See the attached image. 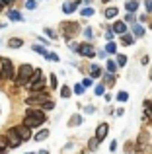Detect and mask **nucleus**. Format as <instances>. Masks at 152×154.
I'll list each match as a JSON object with an SVG mask.
<instances>
[{
  "mask_svg": "<svg viewBox=\"0 0 152 154\" xmlns=\"http://www.w3.org/2000/svg\"><path fill=\"white\" fill-rule=\"evenodd\" d=\"M31 72H33V66H31V64H22V66H20V72H18V78H16V84H18V86L27 84Z\"/></svg>",
  "mask_w": 152,
  "mask_h": 154,
  "instance_id": "1",
  "label": "nucleus"
},
{
  "mask_svg": "<svg viewBox=\"0 0 152 154\" xmlns=\"http://www.w3.org/2000/svg\"><path fill=\"white\" fill-rule=\"evenodd\" d=\"M0 74L2 78H14V66H12V60L2 57L0 59Z\"/></svg>",
  "mask_w": 152,
  "mask_h": 154,
  "instance_id": "2",
  "label": "nucleus"
},
{
  "mask_svg": "<svg viewBox=\"0 0 152 154\" xmlns=\"http://www.w3.org/2000/svg\"><path fill=\"white\" fill-rule=\"evenodd\" d=\"M23 140L20 139V135L16 133V129H10L8 131V148H16V146H20Z\"/></svg>",
  "mask_w": 152,
  "mask_h": 154,
  "instance_id": "3",
  "label": "nucleus"
},
{
  "mask_svg": "<svg viewBox=\"0 0 152 154\" xmlns=\"http://www.w3.org/2000/svg\"><path fill=\"white\" fill-rule=\"evenodd\" d=\"M49 100V96L45 94V92H41V94H37V92H31V96L27 98V103H43Z\"/></svg>",
  "mask_w": 152,
  "mask_h": 154,
  "instance_id": "4",
  "label": "nucleus"
},
{
  "mask_svg": "<svg viewBox=\"0 0 152 154\" xmlns=\"http://www.w3.org/2000/svg\"><path fill=\"white\" fill-rule=\"evenodd\" d=\"M16 133H18V135H20V139H22V140H27V139H29V137H31V129L29 127H26V125H18V127H16Z\"/></svg>",
  "mask_w": 152,
  "mask_h": 154,
  "instance_id": "5",
  "label": "nucleus"
},
{
  "mask_svg": "<svg viewBox=\"0 0 152 154\" xmlns=\"http://www.w3.org/2000/svg\"><path fill=\"white\" fill-rule=\"evenodd\" d=\"M41 123H43V121H39L37 117H31V115H26V119H23V125L29 127V129H37Z\"/></svg>",
  "mask_w": 152,
  "mask_h": 154,
  "instance_id": "6",
  "label": "nucleus"
},
{
  "mask_svg": "<svg viewBox=\"0 0 152 154\" xmlns=\"http://www.w3.org/2000/svg\"><path fill=\"white\" fill-rule=\"evenodd\" d=\"M76 51H78L80 55H84V57H94V49H92L90 43H82V45H78Z\"/></svg>",
  "mask_w": 152,
  "mask_h": 154,
  "instance_id": "7",
  "label": "nucleus"
},
{
  "mask_svg": "<svg viewBox=\"0 0 152 154\" xmlns=\"http://www.w3.org/2000/svg\"><path fill=\"white\" fill-rule=\"evenodd\" d=\"M107 131H109V127H107L105 123H102L98 129H96V139H98V140H103V139H105V135H107Z\"/></svg>",
  "mask_w": 152,
  "mask_h": 154,
  "instance_id": "8",
  "label": "nucleus"
},
{
  "mask_svg": "<svg viewBox=\"0 0 152 154\" xmlns=\"http://www.w3.org/2000/svg\"><path fill=\"white\" fill-rule=\"evenodd\" d=\"M113 33H117V35H123V33H127V26H125V22H115L113 23Z\"/></svg>",
  "mask_w": 152,
  "mask_h": 154,
  "instance_id": "9",
  "label": "nucleus"
},
{
  "mask_svg": "<svg viewBox=\"0 0 152 154\" xmlns=\"http://www.w3.org/2000/svg\"><path fill=\"white\" fill-rule=\"evenodd\" d=\"M27 115H31V117H37L39 121H45V113H43L41 109H27Z\"/></svg>",
  "mask_w": 152,
  "mask_h": 154,
  "instance_id": "10",
  "label": "nucleus"
},
{
  "mask_svg": "<svg viewBox=\"0 0 152 154\" xmlns=\"http://www.w3.org/2000/svg\"><path fill=\"white\" fill-rule=\"evenodd\" d=\"M23 45V41L20 37H12V39H8V47H12V49H18V47H22Z\"/></svg>",
  "mask_w": 152,
  "mask_h": 154,
  "instance_id": "11",
  "label": "nucleus"
},
{
  "mask_svg": "<svg viewBox=\"0 0 152 154\" xmlns=\"http://www.w3.org/2000/svg\"><path fill=\"white\" fill-rule=\"evenodd\" d=\"M43 86H45V82H43V78H39V80H35V82H31V84H29L31 92H37V90H43Z\"/></svg>",
  "mask_w": 152,
  "mask_h": 154,
  "instance_id": "12",
  "label": "nucleus"
},
{
  "mask_svg": "<svg viewBox=\"0 0 152 154\" xmlns=\"http://www.w3.org/2000/svg\"><path fill=\"white\" fill-rule=\"evenodd\" d=\"M117 14H119V10H117V8H107V10H105V18H107V20L117 18Z\"/></svg>",
  "mask_w": 152,
  "mask_h": 154,
  "instance_id": "13",
  "label": "nucleus"
},
{
  "mask_svg": "<svg viewBox=\"0 0 152 154\" xmlns=\"http://www.w3.org/2000/svg\"><path fill=\"white\" fill-rule=\"evenodd\" d=\"M133 41H135L133 35H129V33H123L121 35V43H123V45H133Z\"/></svg>",
  "mask_w": 152,
  "mask_h": 154,
  "instance_id": "14",
  "label": "nucleus"
},
{
  "mask_svg": "<svg viewBox=\"0 0 152 154\" xmlns=\"http://www.w3.org/2000/svg\"><path fill=\"white\" fill-rule=\"evenodd\" d=\"M8 18L12 20V22H22V14H20V12H16V10H10V14H8Z\"/></svg>",
  "mask_w": 152,
  "mask_h": 154,
  "instance_id": "15",
  "label": "nucleus"
},
{
  "mask_svg": "<svg viewBox=\"0 0 152 154\" xmlns=\"http://www.w3.org/2000/svg\"><path fill=\"white\" fill-rule=\"evenodd\" d=\"M144 35V27L142 26H135L133 27V37H142Z\"/></svg>",
  "mask_w": 152,
  "mask_h": 154,
  "instance_id": "16",
  "label": "nucleus"
},
{
  "mask_svg": "<svg viewBox=\"0 0 152 154\" xmlns=\"http://www.w3.org/2000/svg\"><path fill=\"white\" fill-rule=\"evenodd\" d=\"M41 70H35V68H33V72H31V76H29V80H27V84H31V82H35V80H39V78H41Z\"/></svg>",
  "mask_w": 152,
  "mask_h": 154,
  "instance_id": "17",
  "label": "nucleus"
},
{
  "mask_svg": "<svg viewBox=\"0 0 152 154\" xmlns=\"http://www.w3.org/2000/svg\"><path fill=\"white\" fill-rule=\"evenodd\" d=\"M137 8H138L137 0H127V10L129 12H137Z\"/></svg>",
  "mask_w": 152,
  "mask_h": 154,
  "instance_id": "18",
  "label": "nucleus"
},
{
  "mask_svg": "<svg viewBox=\"0 0 152 154\" xmlns=\"http://www.w3.org/2000/svg\"><path fill=\"white\" fill-rule=\"evenodd\" d=\"M47 137H49V131H47V129H43V131H39L37 135H35V140L39 143V140H45Z\"/></svg>",
  "mask_w": 152,
  "mask_h": 154,
  "instance_id": "19",
  "label": "nucleus"
},
{
  "mask_svg": "<svg viewBox=\"0 0 152 154\" xmlns=\"http://www.w3.org/2000/svg\"><path fill=\"white\" fill-rule=\"evenodd\" d=\"M62 27L65 29H76V23H62ZM74 31H66V37H72Z\"/></svg>",
  "mask_w": 152,
  "mask_h": 154,
  "instance_id": "20",
  "label": "nucleus"
},
{
  "mask_svg": "<svg viewBox=\"0 0 152 154\" xmlns=\"http://www.w3.org/2000/svg\"><path fill=\"white\" fill-rule=\"evenodd\" d=\"M6 150H8V139L0 137V152H6Z\"/></svg>",
  "mask_w": 152,
  "mask_h": 154,
  "instance_id": "21",
  "label": "nucleus"
},
{
  "mask_svg": "<svg viewBox=\"0 0 152 154\" xmlns=\"http://www.w3.org/2000/svg\"><path fill=\"white\" fill-rule=\"evenodd\" d=\"M76 4H78V0H76V2H72V4H68V2H66L65 6H62V10H65L66 14H70V12H72L74 8H76Z\"/></svg>",
  "mask_w": 152,
  "mask_h": 154,
  "instance_id": "22",
  "label": "nucleus"
},
{
  "mask_svg": "<svg viewBox=\"0 0 152 154\" xmlns=\"http://www.w3.org/2000/svg\"><path fill=\"white\" fill-rule=\"evenodd\" d=\"M98 144H99V140L94 137V139H90V143H88V148H90V150H96V148H98Z\"/></svg>",
  "mask_w": 152,
  "mask_h": 154,
  "instance_id": "23",
  "label": "nucleus"
},
{
  "mask_svg": "<svg viewBox=\"0 0 152 154\" xmlns=\"http://www.w3.org/2000/svg\"><path fill=\"white\" fill-rule=\"evenodd\" d=\"M82 123V117L80 115H72L70 117V125H72V127H76V125H80Z\"/></svg>",
  "mask_w": 152,
  "mask_h": 154,
  "instance_id": "24",
  "label": "nucleus"
},
{
  "mask_svg": "<svg viewBox=\"0 0 152 154\" xmlns=\"http://www.w3.org/2000/svg\"><path fill=\"white\" fill-rule=\"evenodd\" d=\"M115 51H117V45H115V43H107V45H105V53H111V55H113V53Z\"/></svg>",
  "mask_w": 152,
  "mask_h": 154,
  "instance_id": "25",
  "label": "nucleus"
},
{
  "mask_svg": "<svg viewBox=\"0 0 152 154\" xmlns=\"http://www.w3.org/2000/svg\"><path fill=\"white\" fill-rule=\"evenodd\" d=\"M33 51L39 53V55H43V57L47 55V49H45V47H41V45H33Z\"/></svg>",
  "mask_w": 152,
  "mask_h": 154,
  "instance_id": "26",
  "label": "nucleus"
},
{
  "mask_svg": "<svg viewBox=\"0 0 152 154\" xmlns=\"http://www.w3.org/2000/svg\"><path fill=\"white\" fill-rule=\"evenodd\" d=\"M107 70L115 72V70H117V63H115V60H107Z\"/></svg>",
  "mask_w": 152,
  "mask_h": 154,
  "instance_id": "27",
  "label": "nucleus"
},
{
  "mask_svg": "<svg viewBox=\"0 0 152 154\" xmlns=\"http://www.w3.org/2000/svg\"><path fill=\"white\" fill-rule=\"evenodd\" d=\"M99 74H102L99 66H98V64H94V66H92V76H94V78H99Z\"/></svg>",
  "mask_w": 152,
  "mask_h": 154,
  "instance_id": "28",
  "label": "nucleus"
},
{
  "mask_svg": "<svg viewBox=\"0 0 152 154\" xmlns=\"http://www.w3.org/2000/svg\"><path fill=\"white\" fill-rule=\"evenodd\" d=\"M117 64L119 66H125L127 64V57L125 55H117Z\"/></svg>",
  "mask_w": 152,
  "mask_h": 154,
  "instance_id": "29",
  "label": "nucleus"
},
{
  "mask_svg": "<svg viewBox=\"0 0 152 154\" xmlns=\"http://www.w3.org/2000/svg\"><path fill=\"white\" fill-rule=\"evenodd\" d=\"M127 98H129V94H127V92H119V94H117V100H119V102H127Z\"/></svg>",
  "mask_w": 152,
  "mask_h": 154,
  "instance_id": "30",
  "label": "nucleus"
},
{
  "mask_svg": "<svg viewBox=\"0 0 152 154\" xmlns=\"http://www.w3.org/2000/svg\"><path fill=\"white\" fill-rule=\"evenodd\" d=\"M61 96H62V98H68V96H70V88H68V86H62Z\"/></svg>",
  "mask_w": 152,
  "mask_h": 154,
  "instance_id": "31",
  "label": "nucleus"
},
{
  "mask_svg": "<svg viewBox=\"0 0 152 154\" xmlns=\"http://www.w3.org/2000/svg\"><path fill=\"white\" fill-rule=\"evenodd\" d=\"M103 92H105V86H103V84H98V86H96V94H98V96H102Z\"/></svg>",
  "mask_w": 152,
  "mask_h": 154,
  "instance_id": "32",
  "label": "nucleus"
},
{
  "mask_svg": "<svg viewBox=\"0 0 152 154\" xmlns=\"http://www.w3.org/2000/svg\"><path fill=\"white\" fill-rule=\"evenodd\" d=\"M47 59H49V60H55V63H57V60H59V55H57V53H47Z\"/></svg>",
  "mask_w": 152,
  "mask_h": 154,
  "instance_id": "33",
  "label": "nucleus"
},
{
  "mask_svg": "<svg viewBox=\"0 0 152 154\" xmlns=\"http://www.w3.org/2000/svg\"><path fill=\"white\" fill-rule=\"evenodd\" d=\"M103 78H105V82H107V84H113V72H107Z\"/></svg>",
  "mask_w": 152,
  "mask_h": 154,
  "instance_id": "34",
  "label": "nucleus"
},
{
  "mask_svg": "<svg viewBox=\"0 0 152 154\" xmlns=\"http://www.w3.org/2000/svg\"><path fill=\"white\" fill-rule=\"evenodd\" d=\"M35 6H37V2H35V0H27V2H26V8H29V10H33Z\"/></svg>",
  "mask_w": 152,
  "mask_h": 154,
  "instance_id": "35",
  "label": "nucleus"
},
{
  "mask_svg": "<svg viewBox=\"0 0 152 154\" xmlns=\"http://www.w3.org/2000/svg\"><path fill=\"white\" fill-rule=\"evenodd\" d=\"M125 22H127V23H131V22L135 23V16H133V12H129V14L125 16Z\"/></svg>",
  "mask_w": 152,
  "mask_h": 154,
  "instance_id": "36",
  "label": "nucleus"
},
{
  "mask_svg": "<svg viewBox=\"0 0 152 154\" xmlns=\"http://www.w3.org/2000/svg\"><path fill=\"white\" fill-rule=\"evenodd\" d=\"M74 92H76V94H82V92H84V86H82V84H76V86H74Z\"/></svg>",
  "mask_w": 152,
  "mask_h": 154,
  "instance_id": "37",
  "label": "nucleus"
},
{
  "mask_svg": "<svg viewBox=\"0 0 152 154\" xmlns=\"http://www.w3.org/2000/svg\"><path fill=\"white\" fill-rule=\"evenodd\" d=\"M92 14H94L92 8H84V10H82V16H92Z\"/></svg>",
  "mask_w": 152,
  "mask_h": 154,
  "instance_id": "38",
  "label": "nucleus"
},
{
  "mask_svg": "<svg viewBox=\"0 0 152 154\" xmlns=\"http://www.w3.org/2000/svg\"><path fill=\"white\" fill-rule=\"evenodd\" d=\"M45 33H47V35H49V37H51V39H57V33H55V31H53V29H45Z\"/></svg>",
  "mask_w": 152,
  "mask_h": 154,
  "instance_id": "39",
  "label": "nucleus"
},
{
  "mask_svg": "<svg viewBox=\"0 0 152 154\" xmlns=\"http://www.w3.org/2000/svg\"><path fill=\"white\" fill-rule=\"evenodd\" d=\"M57 76H55V74H51V86H53V88H57Z\"/></svg>",
  "mask_w": 152,
  "mask_h": 154,
  "instance_id": "40",
  "label": "nucleus"
},
{
  "mask_svg": "<svg viewBox=\"0 0 152 154\" xmlns=\"http://www.w3.org/2000/svg\"><path fill=\"white\" fill-rule=\"evenodd\" d=\"M82 86H84V88H90V86H92V80H90V78H84Z\"/></svg>",
  "mask_w": 152,
  "mask_h": 154,
  "instance_id": "41",
  "label": "nucleus"
},
{
  "mask_svg": "<svg viewBox=\"0 0 152 154\" xmlns=\"http://www.w3.org/2000/svg\"><path fill=\"white\" fill-rule=\"evenodd\" d=\"M144 6H146L148 12H152V0H144Z\"/></svg>",
  "mask_w": 152,
  "mask_h": 154,
  "instance_id": "42",
  "label": "nucleus"
},
{
  "mask_svg": "<svg viewBox=\"0 0 152 154\" xmlns=\"http://www.w3.org/2000/svg\"><path fill=\"white\" fill-rule=\"evenodd\" d=\"M0 2H2V4H4V6H10V4H12V2H14V0H0Z\"/></svg>",
  "mask_w": 152,
  "mask_h": 154,
  "instance_id": "43",
  "label": "nucleus"
},
{
  "mask_svg": "<svg viewBox=\"0 0 152 154\" xmlns=\"http://www.w3.org/2000/svg\"><path fill=\"white\" fill-rule=\"evenodd\" d=\"M105 37H107V39L111 41V39H113V31H107V33H105Z\"/></svg>",
  "mask_w": 152,
  "mask_h": 154,
  "instance_id": "44",
  "label": "nucleus"
},
{
  "mask_svg": "<svg viewBox=\"0 0 152 154\" xmlns=\"http://www.w3.org/2000/svg\"><path fill=\"white\" fill-rule=\"evenodd\" d=\"M2 8H4V4H2V2H0V10H2Z\"/></svg>",
  "mask_w": 152,
  "mask_h": 154,
  "instance_id": "45",
  "label": "nucleus"
},
{
  "mask_svg": "<svg viewBox=\"0 0 152 154\" xmlns=\"http://www.w3.org/2000/svg\"><path fill=\"white\" fill-rule=\"evenodd\" d=\"M102 2H109V0H102Z\"/></svg>",
  "mask_w": 152,
  "mask_h": 154,
  "instance_id": "46",
  "label": "nucleus"
},
{
  "mask_svg": "<svg viewBox=\"0 0 152 154\" xmlns=\"http://www.w3.org/2000/svg\"><path fill=\"white\" fill-rule=\"evenodd\" d=\"M150 78H152V70H150Z\"/></svg>",
  "mask_w": 152,
  "mask_h": 154,
  "instance_id": "47",
  "label": "nucleus"
},
{
  "mask_svg": "<svg viewBox=\"0 0 152 154\" xmlns=\"http://www.w3.org/2000/svg\"><path fill=\"white\" fill-rule=\"evenodd\" d=\"M0 78H2V74H0Z\"/></svg>",
  "mask_w": 152,
  "mask_h": 154,
  "instance_id": "48",
  "label": "nucleus"
},
{
  "mask_svg": "<svg viewBox=\"0 0 152 154\" xmlns=\"http://www.w3.org/2000/svg\"><path fill=\"white\" fill-rule=\"evenodd\" d=\"M29 154H33V152H29Z\"/></svg>",
  "mask_w": 152,
  "mask_h": 154,
  "instance_id": "49",
  "label": "nucleus"
}]
</instances>
